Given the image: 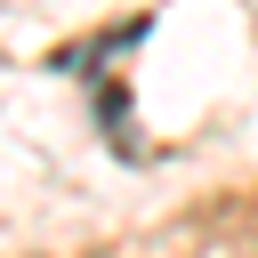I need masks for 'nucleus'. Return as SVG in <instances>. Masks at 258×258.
<instances>
[]
</instances>
